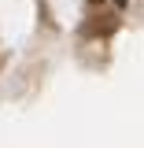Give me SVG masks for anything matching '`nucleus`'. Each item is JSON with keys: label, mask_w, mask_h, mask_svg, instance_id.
<instances>
[{"label": "nucleus", "mask_w": 144, "mask_h": 148, "mask_svg": "<svg viewBox=\"0 0 144 148\" xmlns=\"http://www.w3.org/2000/svg\"><path fill=\"white\" fill-rule=\"evenodd\" d=\"M118 4H122V8H126V4H129V0H118Z\"/></svg>", "instance_id": "nucleus-1"}, {"label": "nucleus", "mask_w": 144, "mask_h": 148, "mask_svg": "<svg viewBox=\"0 0 144 148\" xmlns=\"http://www.w3.org/2000/svg\"><path fill=\"white\" fill-rule=\"evenodd\" d=\"M89 4H104V0H89Z\"/></svg>", "instance_id": "nucleus-2"}]
</instances>
